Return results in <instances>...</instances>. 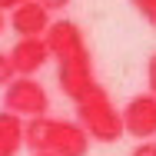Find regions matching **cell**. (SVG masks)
Listing matches in <instances>:
<instances>
[{"label": "cell", "mask_w": 156, "mask_h": 156, "mask_svg": "<svg viewBox=\"0 0 156 156\" xmlns=\"http://www.w3.org/2000/svg\"><path fill=\"white\" fill-rule=\"evenodd\" d=\"M47 40V50H50V60H57V83L66 100L80 103L83 96H90L100 87L93 70V57H90V47H87V37L80 30L76 20H53L50 30L43 33Z\"/></svg>", "instance_id": "6da1fadb"}, {"label": "cell", "mask_w": 156, "mask_h": 156, "mask_svg": "<svg viewBox=\"0 0 156 156\" xmlns=\"http://www.w3.org/2000/svg\"><path fill=\"white\" fill-rule=\"evenodd\" d=\"M23 146L30 153H53V156H87L90 136L76 120H57V116H37L23 120Z\"/></svg>", "instance_id": "7a4b0ae2"}, {"label": "cell", "mask_w": 156, "mask_h": 156, "mask_svg": "<svg viewBox=\"0 0 156 156\" xmlns=\"http://www.w3.org/2000/svg\"><path fill=\"white\" fill-rule=\"evenodd\" d=\"M73 106H76V123L83 126L90 143H116L123 136V116L103 87H96L90 96H83Z\"/></svg>", "instance_id": "3957f363"}, {"label": "cell", "mask_w": 156, "mask_h": 156, "mask_svg": "<svg viewBox=\"0 0 156 156\" xmlns=\"http://www.w3.org/2000/svg\"><path fill=\"white\" fill-rule=\"evenodd\" d=\"M3 110L20 120L50 116V93L37 76H13L3 87Z\"/></svg>", "instance_id": "277c9868"}, {"label": "cell", "mask_w": 156, "mask_h": 156, "mask_svg": "<svg viewBox=\"0 0 156 156\" xmlns=\"http://www.w3.org/2000/svg\"><path fill=\"white\" fill-rule=\"evenodd\" d=\"M120 116H123V133H129L140 143L153 140L156 136V96L153 93H136L120 110Z\"/></svg>", "instance_id": "5b68a950"}, {"label": "cell", "mask_w": 156, "mask_h": 156, "mask_svg": "<svg viewBox=\"0 0 156 156\" xmlns=\"http://www.w3.org/2000/svg\"><path fill=\"white\" fill-rule=\"evenodd\" d=\"M7 57L13 63V73L17 76H37L47 63H50V50H47V40L43 37H27V40H17Z\"/></svg>", "instance_id": "8992f818"}, {"label": "cell", "mask_w": 156, "mask_h": 156, "mask_svg": "<svg viewBox=\"0 0 156 156\" xmlns=\"http://www.w3.org/2000/svg\"><path fill=\"white\" fill-rule=\"evenodd\" d=\"M13 33L20 37V40H27V37H43V33L50 30V13L37 3V0H27V3H20L17 10H10V20H7Z\"/></svg>", "instance_id": "52a82bcc"}, {"label": "cell", "mask_w": 156, "mask_h": 156, "mask_svg": "<svg viewBox=\"0 0 156 156\" xmlns=\"http://www.w3.org/2000/svg\"><path fill=\"white\" fill-rule=\"evenodd\" d=\"M23 150V120L0 110V156H17Z\"/></svg>", "instance_id": "ba28073f"}, {"label": "cell", "mask_w": 156, "mask_h": 156, "mask_svg": "<svg viewBox=\"0 0 156 156\" xmlns=\"http://www.w3.org/2000/svg\"><path fill=\"white\" fill-rule=\"evenodd\" d=\"M129 3L136 7V13H140V17L156 30V0H129Z\"/></svg>", "instance_id": "9c48e42d"}, {"label": "cell", "mask_w": 156, "mask_h": 156, "mask_svg": "<svg viewBox=\"0 0 156 156\" xmlns=\"http://www.w3.org/2000/svg\"><path fill=\"white\" fill-rule=\"evenodd\" d=\"M13 76H17V73H13V63H10V57L0 50V90H3V87H7Z\"/></svg>", "instance_id": "30bf717a"}, {"label": "cell", "mask_w": 156, "mask_h": 156, "mask_svg": "<svg viewBox=\"0 0 156 156\" xmlns=\"http://www.w3.org/2000/svg\"><path fill=\"white\" fill-rule=\"evenodd\" d=\"M37 3H40V7L47 10V13H57V10H66V7L73 3V0H37Z\"/></svg>", "instance_id": "8fae6325"}, {"label": "cell", "mask_w": 156, "mask_h": 156, "mask_svg": "<svg viewBox=\"0 0 156 156\" xmlns=\"http://www.w3.org/2000/svg\"><path fill=\"white\" fill-rule=\"evenodd\" d=\"M146 83H150V93L156 96V53L150 57V63H146Z\"/></svg>", "instance_id": "7c38bea8"}, {"label": "cell", "mask_w": 156, "mask_h": 156, "mask_svg": "<svg viewBox=\"0 0 156 156\" xmlns=\"http://www.w3.org/2000/svg\"><path fill=\"white\" fill-rule=\"evenodd\" d=\"M129 156H156V143H153V140H146V143H140Z\"/></svg>", "instance_id": "4fadbf2b"}, {"label": "cell", "mask_w": 156, "mask_h": 156, "mask_svg": "<svg viewBox=\"0 0 156 156\" xmlns=\"http://www.w3.org/2000/svg\"><path fill=\"white\" fill-rule=\"evenodd\" d=\"M20 3H27V0H0V13H7V10H17Z\"/></svg>", "instance_id": "5bb4252c"}, {"label": "cell", "mask_w": 156, "mask_h": 156, "mask_svg": "<svg viewBox=\"0 0 156 156\" xmlns=\"http://www.w3.org/2000/svg\"><path fill=\"white\" fill-rule=\"evenodd\" d=\"M3 27H7V13H0V33H3Z\"/></svg>", "instance_id": "9a60e30c"}, {"label": "cell", "mask_w": 156, "mask_h": 156, "mask_svg": "<svg viewBox=\"0 0 156 156\" xmlns=\"http://www.w3.org/2000/svg\"><path fill=\"white\" fill-rule=\"evenodd\" d=\"M30 156H53V153H30Z\"/></svg>", "instance_id": "2e32d148"}]
</instances>
